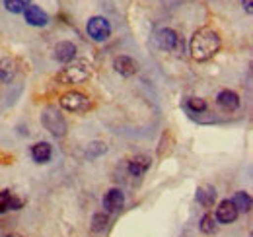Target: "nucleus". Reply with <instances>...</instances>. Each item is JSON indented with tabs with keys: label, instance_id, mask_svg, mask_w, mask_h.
<instances>
[{
	"label": "nucleus",
	"instance_id": "nucleus-25",
	"mask_svg": "<svg viewBox=\"0 0 253 237\" xmlns=\"http://www.w3.org/2000/svg\"><path fill=\"white\" fill-rule=\"evenodd\" d=\"M14 237H18V236H14Z\"/></svg>",
	"mask_w": 253,
	"mask_h": 237
},
{
	"label": "nucleus",
	"instance_id": "nucleus-3",
	"mask_svg": "<svg viewBox=\"0 0 253 237\" xmlns=\"http://www.w3.org/2000/svg\"><path fill=\"white\" fill-rule=\"evenodd\" d=\"M59 103L64 111H70V113H86L92 107V101L88 99V95H84L82 91H74V89L61 95Z\"/></svg>",
	"mask_w": 253,
	"mask_h": 237
},
{
	"label": "nucleus",
	"instance_id": "nucleus-5",
	"mask_svg": "<svg viewBox=\"0 0 253 237\" xmlns=\"http://www.w3.org/2000/svg\"><path fill=\"white\" fill-rule=\"evenodd\" d=\"M86 31H88V35L94 39V41H107L109 39V35H111V24L105 20V18H101V16H94V18H90L88 20V24H86Z\"/></svg>",
	"mask_w": 253,
	"mask_h": 237
},
{
	"label": "nucleus",
	"instance_id": "nucleus-9",
	"mask_svg": "<svg viewBox=\"0 0 253 237\" xmlns=\"http://www.w3.org/2000/svg\"><path fill=\"white\" fill-rule=\"evenodd\" d=\"M216 103H218V107H220L222 111L232 113V111H236L240 107V97L232 89H222L220 93L216 95Z\"/></svg>",
	"mask_w": 253,
	"mask_h": 237
},
{
	"label": "nucleus",
	"instance_id": "nucleus-17",
	"mask_svg": "<svg viewBox=\"0 0 253 237\" xmlns=\"http://www.w3.org/2000/svg\"><path fill=\"white\" fill-rule=\"evenodd\" d=\"M18 74V66L16 62L10 59L0 60V82H12Z\"/></svg>",
	"mask_w": 253,
	"mask_h": 237
},
{
	"label": "nucleus",
	"instance_id": "nucleus-22",
	"mask_svg": "<svg viewBox=\"0 0 253 237\" xmlns=\"http://www.w3.org/2000/svg\"><path fill=\"white\" fill-rule=\"evenodd\" d=\"M105 226H107V216H105L103 212L95 214L94 220H92V232L99 234V232H103V230H105Z\"/></svg>",
	"mask_w": 253,
	"mask_h": 237
},
{
	"label": "nucleus",
	"instance_id": "nucleus-8",
	"mask_svg": "<svg viewBox=\"0 0 253 237\" xmlns=\"http://www.w3.org/2000/svg\"><path fill=\"white\" fill-rule=\"evenodd\" d=\"M238 210L236 206L232 204V200H222L218 208H216V216H214V220L218 222V224H234L236 220H238Z\"/></svg>",
	"mask_w": 253,
	"mask_h": 237
},
{
	"label": "nucleus",
	"instance_id": "nucleus-24",
	"mask_svg": "<svg viewBox=\"0 0 253 237\" xmlns=\"http://www.w3.org/2000/svg\"><path fill=\"white\" fill-rule=\"evenodd\" d=\"M242 4H244V8H246V12H248V14H252L253 12V0H242Z\"/></svg>",
	"mask_w": 253,
	"mask_h": 237
},
{
	"label": "nucleus",
	"instance_id": "nucleus-15",
	"mask_svg": "<svg viewBox=\"0 0 253 237\" xmlns=\"http://www.w3.org/2000/svg\"><path fill=\"white\" fill-rule=\"evenodd\" d=\"M22 200L16 198L10 191H0V214L8 212V210H20L22 208Z\"/></svg>",
	"mask_w": 253,
	"mask_h": 237
},
{
	"label": "nucleus",
	"instance_id": "nucleus-13",
	"mask_svg": "<svg viewBox=\"0 0 253 237\" xmlns=\"http://www.w3.org/2000/svg\"><path fill=\"white\" fill-rule=\"evenodd\" d=\"M195 198H197V202H199L201 206L211 208L214 204V200H216V191H214V187H211V185H203V187L197 189Z\"/></svg>",
	"mask_w": 253,
	"mask_h": 237
},
{
	"label": "nucleus",
	"instance_id": "nucleus-4",
	"mask_svg": "<svg viewBox=\"0 0 253 237\" xmlns=\"http://www.w3.org/2000/svg\"><path fill=\"white\" fill-rule=\"evenodd\" d=\"M41 122L57 138H63L64 134H66V128H68L66 126V120L61 115V111H57V107H47L43 111V115H41Z\"/></svg>",
	"mask_w": 253,
	"mask_h": 237
},
{
	"label": "nucleus",
	"instance_id": "nucleus-2",
	"mask_svg": "<svg viewBox=\"0 0 253 237\" xmlns=\"http://www.w3.org/2000/svg\"><path fill=\"white\" fill-rule=\"evenodd\" d=\"M92 70L86 62H68L63 70L57 74V82L63 86H74V84H82L90 78Z\"/></svg>",
	"mask_w": 253,
	"mask_h": 237
},
{
	"label": "nucleus",
	"instance_id": "nucleus-6",
	"mask_svg": "<svg viewBox=\"0 0 253 237\" xmlns=\"http://www.w3.org/2000/svg\"><path fill=\"white\" fill-rule=\"evenodd\" d=\"M156 43H158L160 49L164 51H179L183 49V41L179 39V35L169 28H162V30L156 31Z\"/></svg>",
	"mask_w": 253,
	"mask_h": 237
},
{
	"label": "nucleus",
	"instance_id": "nucleus-21",
	"mask_svg": "<svg viewBox=\"0 0 253 237\" xmlns=\"http://www.w3.org/2000/svg\"><path fill=\"white\" fill-rule=\"evenodd\" d=\"M187 109L193 113H205L207 111V101L201 99V97H191L187 101Z\"/></svg>",
	"mask_w": 253,
	"mask_h": 237
},
{
	"label": "nucleus",
	"instance_id": "nucleus-23",
	"mask_svg": "<svg viewBox=\"0 0 253 237\" xmlns=\"http://www.w3.org/2000/svg\"><path fill=\"white\" fill-rule=\"evenodd\" d=\"M105 144H101V142H94V144H90L88 150H86V154L90 156V158H95V156H99V154H105Z\"/></svg>",
	"mask_w": 253,
	"mask_h": 237
},
{
	"label": "nucleus",
	"instance_id": "nucleus-18",
	"mask_svg": "<svg viewBox=\"0 0 253 237\" xmlns=\"http://www.w3.org/2000/svg\"><path fill=\"white\" fill-rule=\"evenodd\" d=\"M232 204L236 206L238 212H250V210H252V197H250L248 193L240 191V193H236V195H234Z\"/></svg>",
	"mask_w": 253,
	"mask_h": 237
},
{
	"label": "nucleus",
	"instance_id": "nucleus-1",
	"mask_svg": "<svg viewBox=\"0 0 253 237\" xmlns=\"http://www.w3.org/2000/svg\"><path fill=\"white\" fill-rule=\"evenodd\" d=\"M220 37L218 33L211 28H201L193 33L189 41V53L197 62L212 59L220 51Z\"/></svg>",
	"mask_w": 253,
	"mask_h": 237
},
{
	"label": "nucleus",
	"instance_id": "nucleus-14",
	"mask_svg": "<svg viewBox=\"0 0 253 237\" xmlns=\"http://www.w3.org/2000/svg\"><path fill=\"white\" fill-rule=\"evenodd\" d=\"M53 156V148L49 142H37L32 146V158L35 163H47Z\"/></svg>",
	"mask_w": 253,
	"mask_h": 237
},
{
	"label": "nucleus",
	"instance_id": "nucleus-10",
	"mask_svg": "<svg viewBox=\"0 0 253 237\" xmlns=\"http://www.w3.org/2000/svg\"><path fill=\"white\" fill-rule=\"evenodd\" d=\"M150 163H152V159L148 158V156H144V154H138V156H134V158H130V161H128V173L132 175V177H142L148 169H150Z\"/></svg>",
	"mask_w": 253,
	"mask_h": 237
},
{
	"label": "nucleus",
	"instance_id": "nucleus-11",
	"mask_svg": "<svg viewBox=\"0 0 253 237\" xmlns=\"http://www.w3.org/2000/svg\"><path fill=\"white\" fill-rule=\"evenodd\" d=\"M53 57L59 60V62H63V64L72 62L74 57H76V45L70 43V41H61V43H57L55 49H53Z\"/></svg>",
	"mask_w": 253,
	"mask_h": 237
},
{
	"label": "nucleus",
	"instance_id": "nucleus-19",
	"mask_svg": "<svg viewBox=\"0 0 253 237\" xmlns=\"http://www.w3.org/2000/svg\"><path fill=\"white\" fill-rule=\"evenodd\" d=\"M28 6H30V0H4V8L12 14H24Z\"/></svg>",
	"mask_w": 253,
	"mask_h": 237
},
{
	"label": "nucleus",
	"instance_id": "nucleus-12",
	"mask_svg": "<svg viewBox=\"0 0 253 237\" xmlns=\"http://www.w3.org/2000/svg\"><path fill=\"white\" fill-rule=\"evenodd\" d=\"M123 204H125V195H123L121 189H111V191L105 193V197H103V208L107 212H117V210L123 208Z\"/></svg>",
	"mask_w": 253,
	"mask_h": 237
},
{
	"label": "nucleus",
	"instance_id": "nucleus-20",
	"mask_svg": "<svg viewBox=\"0 0 253 237\" xmlns=\"http://www.w3.org/2000/svg\"><path fill=\"white\" fill-rule=\"evenodd\" d=\"M199 230H201L203 234H207V236L214 234V232H216V220H214L211 214L203 216V218H201V224H199Z\"/></svg>",
	"mask_w": 253,
	"mask_h": 237
},
{
	"label": "nucleus",
	"instance_id": "nucleus-7",
	"mask_svg": "<svg viewBox=\"0 0 253 237\" xmlns=\"http://www.w3.org/2000/svg\"><path fill=\"white\" fill-rule=\"evenodd\" d=\"M24 18H26V22L30 26H33V28H45L49 24V16L39 6H35V4H30L24 10Z\"/></svg>",
	"mask_w": 253,
	"mask_h": 237
},
{
	"label": "nucleus",
	"instance_id": "nucleus-16",
	"mask_svg": "<svg viewBox=\"0 0 253 237\" xmlns=\"http://www.w3.org/2000/svg\"><path fill=\"white\" fill-rule=\"evenodd\" d=\"M113 66H115V70L121 74V76H132L134 72H136V62L130 59V57H117L115 62H113Z\"/></svg>",
	"mask_w": 253,
	"mask_h": 237
}]
</instances>
